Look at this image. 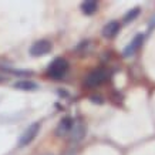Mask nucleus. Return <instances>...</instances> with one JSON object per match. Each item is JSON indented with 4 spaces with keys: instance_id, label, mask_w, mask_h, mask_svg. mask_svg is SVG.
Wrapping results in <instances>:
<instances>
[{
    "instance_id": "3",
    "label": "nucleus",
    "mask_w": 155,
    "mask_h": 155,
    "mask_svg": "<svg viewBox=\"0 0 155 155\" xmlns=\"http://www.w3.org/2000/svg\"><path fill=\"white\" fill-rule=\"evenodd\" d=\"M38 131H40V122L38 121H36V122H33V124H30L26 130L23 131V134L20 135V138H19V147H26V145H28L30 142L33 141L34 138L37 137V134H38Z\"/></svg>"
},
{
    "instance_id": "16",
    "label": "nucleus",
    "mask_w": 155,
    "mask_h": 155,
    "mask_svg": "<svg viewBox=\"0 0 155 155\" xmlns=\"http://www.w3.org/2000/svg\"><path fill=\"white\" fill-rule=\"evenodd\" d=\"M44 155H53V154H44Z\"/></svg>"
},
{
    "instance_id": "2",
    "label": "nucleus",
    "mask_w": 155,
    "mask_h": 155,
    "mask_svg": "<svg viewBox=\"0 0 155 155\" xmlns=\"http://www.w3.org/2000/svg\"><path fill=\"white\" fill-rule=\"evenodd\" d=\"M108 80V73L103 68H98V70L91 71L84 80V85L88 87V88H95L98 85L104 84L105 81Z\"/></svg>"
},
{
    "instance_id": "6",
    "label": "nucleus",
    "mask_w": 155,
    "mask_h": 155,
    "mask_svg": "<svg viewBox=\"0 0 155 155\" xmlns=\"http://www.w3.org/2000/svg\"><path fill=\"white\" fill-rule=\"evenodd\" d=\"M142 43H144V34H137L135 37L131 40V43L124 48V51H122V57H125V58H127V57L134 56V54L140 50V47L142 46Z\"/></svg>"
},
{
    "instance_id": "11",
    "label": "nucleus",
    "mask_w": 155,
    "mask_h": 155,
    "mask_svg": "<svg viewBox=\"0 0 155 155\" xmlns=\"http://www.w3.org/2000/svg\"><path fill=\"white\" fill-rule=\"evenodd\" d=\"M140 13H141V10H140V7H134V9H131L130 12H127V13L124 14V23H130V21H132V20H135L138 16H140Z\"/></svg>"
},
{
    "instance_id": "7",
    "label": "nucleus",
    "mask_w": 155,
    "mask_h": 155,
    "mask_svg": "<svg viewBox=\"0 0 155 155\" xmlns=\"http://www.w3.org/2000/svg\"><path fill=\"white\" fill-rule=\"evenodd\" d=\"M73 124H74V120L71 117H64L58 122V125L56 128V135L57 137H68L71 128H73Z\"/></svg>"
},
{
    "instance_id": "10",
    "label": "nucleus",
    "mask_w": 155,
    "mask_h": 155,
    "mask_svg": "<svg viewBox=\"0 0 155 155\" xmlns=\"http://www.w3.org/2000/svg\"><path fill=\"white\" fill-rule=\"evenodd\" d=\"M97 10H98V3L94 2V0H87V2H83V3H81V12H83L85 16H91V14H94Z\"/></svg>"
},
{
    "instance_id": "12",
    "label": "nucleus",
    "mask_w": 155,
    "mask_h": 155,
    "mask_svg": "<svg viewBox=\"0 0 155 155\" xmlns=\"http://www.w3.org/2000/svg\"><path fill=\"white\" fill-rule=\"evenodd\" d=\"M90 100H91L94 104H103V100H101V97H100V95H91V97H90Z\"/></svg>"
},
{
    "instance_id": "9",
    "label": "nucleus",
    "mask_w": 155,
    "mask_h": 155,
    "mask_svg": "<svg viewBox=\"0 0 155 155\" xmlns=\"http://www.w3.org/2000/svg\"><path fill=\"white\" fill-rule=\"evenodd\" d=\"M14 88L17 90H23V91H34V90L38 88L37 83H34L31 80H20V81H16L13 84Z\"/></svg>"
},
{
    "instance_id": "1",
    "label": "nucleus",
    "mask_w": 155,
    "mask_h": 155,
    "mask_svg": "<svg viewBox=\"0 0 155 155\" xmlns=\"http://www.w3.org/2000/svg\"><path fill=\"white\" fill-rule=\"evenodd\" d=\"M67 71H68V63L64 58H56L50 63V66L47 68V75L50 78H54V80H61L63 77H66Z\"/></svg>"
},
{
    "instance_id": "4",
    "label": "nucleus",
    "mask_w": 155,
    "mask_h": 155,
    "mask_svg": "<svg viewBox=\"0 0 155 155\" xmlns=\"http://www.w3.org/2000/svg\"><path fill=\"white\" fill-rule=\"evenodd\" d=\"M87 134V127H85V124L81 120H74V124H73V128H71L70 134H68V141L71 144H77V142H80L83 138L85 137Z\"/></svg>"
},
{
    "instance_id": "15",
    "label": "nucleus",
    "mask_w": 155,
    "mask_h": 155,
    "mask_svg": "<svg viewBox=\"0 0 155 155\" xmlns=\"http://www.w3.org/2000/svg\"><path fill=\"white\" fill-rule=\"evenodd\" d=\"M3 80H5V78H3V77H0V81H3Z\"/></svg>"
},
{
    "instance_id": "8",
    "label": "nucleus",
    "mask_w": 155,
    "mask_h": 155,
    "mask_svg": "<svg viewBox=\"0 0 155 155\" xmlns=\"http://www.w3.org/2000/svg\"><path fill=\"white\" fill-rule=\"evenodd\" d=\"M120 28H121V24H120V21H117V20H113V21L107 23L103 27V36H104V37H107V38H113V37H115V36L118 34Z\"/></svg>"
},
{
    "instance_id": "14",
    "label": "nucleus",
    "mask_w": 155,
    "mask_h": 155,
    "mask_svg": "<svg viewBox=\"0 0 155 155\" xmlns=\"http://www.w3.org/2000/svg\"><path fill=\"white\" fill-rule=\"evenodd\" d=\"M75 152H77V151L75 150H67L66 152H64V154L63 155H75Z\"/></svg>"
},
{
    "instance_id": "13",
    "label": "nucleus",
    "mask_w": 155,
    "mask_h": 155,
    "mask_svg": "<svg viewBox=\"0 0 155 155\" xmlns=\"http://www.w3.org/2000/svg\"><path fill=\"white\" fill-rule=\"evenodd\" d=\"M148 28H150V30L155 28V16H154V17H151V20L148 21Z\"/></svg>"
},
{
    "instance_id": "5",
    "label": "nucleus",
    "mask_w": 155,
    "mask_h": 155,
    "mask_svg": "<svg viewBox=\"0 0 155 155\" xmlns=\"http://www.w3.org/2000/svg\"><path fill=\"white\" fill-rule=\"evenodd\" d=\"M51 43L48 40H37L36 43L31 44L30 47V54L33 57H40V56H46L48 53L51 51Z\"/></svg>"
}]
</instances>
